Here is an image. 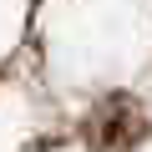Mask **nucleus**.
<instances>
[{
	"label": "nucleus",
	"mask_w": 152,
	"mask_h": 152,
	"mask_svg": "<svg viewBox=\"0 0 152 152\" xmlns=\"http://www.w3.org/2000/svg\"><path fill=\"white\" fill-rule=\"evenodd\" d=\"M147 137V117L132 96H107L91 112V147L96 152H132Z\"/></svg>",
	"instance_id": "nucleus-1"
}]
</instances>
